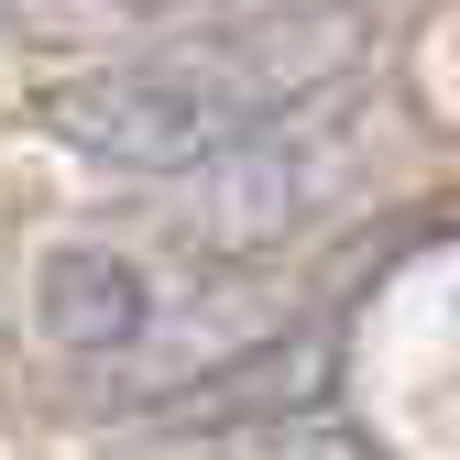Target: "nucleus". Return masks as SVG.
Instances as JSON below:
<instances>
[{"instance_id":"nucleus-1","label":"nucleus","mask_w":460,"mask_h":460,"mask_svg":"<svg viewBox=\"0 0 460 460\" xmlns=\"http://www.w3.org/2000/svg\"><path fill=\"white\" fill-rule=\"evenodd\" d=\"M373 33H384L373 0H263L230 22H187L143 55L66 77L44 99V132L110 176H187V164L274 132L285 110L329 99L373 55Z\"/></svg>"},{"instance_id":"nucleus-2","label":"nucleus","mask_w":460,"mask_h":460,"mask_svg":"<svg viewBox=\"0 0 460 460\" xmlns=\"http://www.w3.org/2000/svg\"><path fill=\"white\" fill-rule=\"evenodd\" d=\"M340 164H351V132H340V110H285L274 132L230 143L208 164H187V198L164 208V242L198 252V263H242V252H274L285 230H307L340 187Z\"/></svg>"},{"instance_id":"nucleus-3","label":"nucleus","mask_w":460,"mask_h":460,"mask_svg":"<svg viewBox=\"0 0 460 460\" xmlns=\"http://www.w3.org/2000/svg\"><path fill=\"white\" fill-rule=\"evenodd\" d=\"M33 329L66 362H121L132 340L164 329V285L132 252H110V242H55L33 263Z\"/></svg>"},{"instance_id":"nucleus-4","label":"nucleus","mask_w":460,"mask_h":460,"mask_svg":"<svg viewBox=\"0 0 460 460\" xmlns=\"http://www.w3.org/2000/svg\"><path fill=\"white\" fill-rule=\"evenodd\" d=\"M77 12H198V0H77Z\"/></svg>"}]
</instances>
